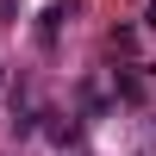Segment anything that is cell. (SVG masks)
Masks as SVG:
<instances>
[{"mask_svg": "<svg viewBox=\"0 0 156 156\" xmlns=\"http://www.w3.org/2000/svg\"><path fill=\"white\" fill-rule=\"evenodd\" d=\"M0 25H19V19H12V0H0Z\"/></svg>", "mask_w": 156, "mask_h": 156, "instance_id": "obj_1", "label": "cell"}, {"mask_svg": "<svg viewBox=\"0 0 156 156\" xmlns=\"http://www.w3.org/2000/svg\"><path fill=\"white\" fill-rule=\"evenodd\" d=\"M144 25H156V0H150V12H144Z\"/></svg>", "mask_w": 156, "mask_h": 156, "instance_id": "obj_2", "label": "cell"}]
</instances>
